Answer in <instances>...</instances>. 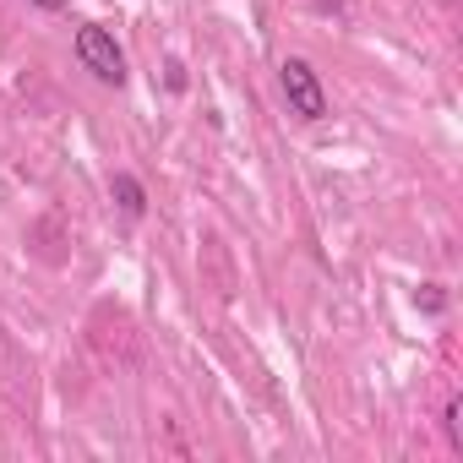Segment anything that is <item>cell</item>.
<instances>
[{
	"mask_svg": "<svg viewBox=\"0 0 463 463\" xmlns=\"http://www.w3.org/2000/svg\"><path fill=\"white\" fill-rule=\"evenodd\" d=\"M71 50H77V61H82V71H93L104 88H126V50L115 44V33L104 28V23H82L77 28V39H71Z\"/></svg>",
	"mask_w": 463,
	"mask_h": 463,
	"instance_id": "1",
	"label": "cell"
},
{
	"mask_svg": "<svg viewBox=\"0 0 463 463\" xmlns=\"http://www.w3.org/2000/svg\"><path fill=\"white\" fill-rule=\"evenodd\" d=\"M279 88H284V104H289V115H300V120H327V88H322V77H317V66L306 61V55H289L284 66H279Z\"/></svg>",
	"mask_w": 463,
	"mask_h": 463,
	"instance_id": "2",
	"label": "cell"
},
{
	"mask_svg": "<svg viewBox=\"0 0 463 463\" xmlns=\"http://www.w3.org/2000/svg\"><path fill=\"white\" fill-rule=\"evenodd\" d=\"M109 196H115V207H120L126 218H142V213H147V191H142V180L126 175V169L109 175Z\"/></svg>",
	"mask_w": 463,
	"mask_h": 463,
	"instance_id": "3",
	"label": "cell"
},
{
	"mask_svg": "<svg viewBox=\"0 0 463 463\" xmlns=\"http://www.w3.org/2000/svg\"><path fill=\"white\" fill-rule=\"evenodd\" d=\"M441 420H447V441L463 452V398H458V392L447 398V414H441Z\"/></svg>",
	"mask_w": 463,
	"mask_h": 463,
	"instance_id": "4",
	"label": "cell"
},
{
	"mask_svg": "<svg viewBox=\"0 0 463 463\" xmlns=\"http://www.w3.org/2000/svg\"><path fill=\"white\" fill-rule=\"evenodd\" d=\"M33 6H44V12H66V0H33Z\"/></svg>",
	"mask_w": 463,
	"mask_h": 463,
	"instance_id": "5",
	"label": "cell"
},
{
	"mask_svg": "<svg viewBox=\"0 0 463 463\" xmlns=\"http://www.w3.org/2000/svg\"><path fill=\"white\" fill-rule=\"evenodd\" d=\"M317 12H344V0H317Z\"/></svg>",
	"mask_w": 463,
	"mask_h": 463,
	"instance_id": "6",
	"label": "cell"
}]
</instances>
